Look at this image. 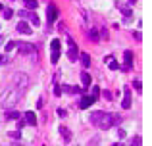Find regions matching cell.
<instances>
[{"mask_svg":"<svg viewBox=\"0 0 152 146\" xmlns=\"http://www.w3.org/2000/svg\"><path fill=\"white\" fill-rule=\"evenodd\" d=\"M14 83L18 89H25L27 85H29V77H27L25 73H15L14 75Z\"/></svg>","mask_w":152,"mask_h":146,"instance_id":"277c9868","label":"cell"},{"mask_svg":"<svg viewBox=\"0 0 152 146\" xmlns=\"http://www.w3.org/2000/svg\"><path fill=\"white\" fill-rule=\"evenodd\" d=\"M121 108L123 110H129L131 108V90H129V85L123 86V102H121Z\"/></svg>","mask_w":152,"mask_h":146,"instance_id":"8992f818","label":"cell"},{"mask_svg":"<svg viewBox=\"0 0 152 146\" xmlns=\"http://www.w3.org/2000/svg\"><path fill=\"white\" fill-rule=\"evenodd\" d=\"M6 117L8 119H19V112H8Z\"/></svg>","mask_w":152,"mask_h":146,"instance_id":"44dd1931","label":"cell"},{"mask_svg":"<svg viewBox=\"0 0 152 146\" xmlns=\"http://www.w3.org/2000/svg\"><path fill=\"white\" fill-rule=\"evenodd\" d=\"M118 10L121 12L123 15H125V17H131V15H133V12H131V8H127V6H123V4H119L118 2Z\"/></svg>","mask_w":152,"mask_h":146,"instance_id":"2e32d148","label":"cell"},{"mask_svg":"<svg viewBox=\"0 0 152 146\" xmlns=\"http://www.w3.org/2000/svg\"><path fill=\"white\" fill-rule=\"evenodd\" d=\"M118 121H119V117H114L112 113L102 112V110L91 113V123H93L94 127H98V129H110L112 125L118 123Z\"/></svg>","mask_w":152,"mask_h":146,"instance_id":"6da1fadb","label":"cell"},{"mask_svg":"<svg viewBox=\"0 0 152 146\" xmlns=\"http://www.w3.org/2000/svg\"><path fill=\"white\" fill-rule=\"evenodd\" d=\"M125 135H127V133L123 131V129H119V131H118V137H119V139H125Z\"/></svg>","mask_w":152,"mask_h":146,"instance_id":"836d02e7","label":"cell"},{"mask_svg":"<svg viewBox=\"0 0 152 146\" xmlns=\"http://www.w3.org/2000/svg\"><path fill=\"white\" fill-rule=\"evenodd\" d=\"M18 31H19V33H25V35H31L29 23H27V21H19V23H18Z\"/></svg>","mask_w":152,"mask_h":146,"instance_id":"4fadbf2b","label":"cell"},{"mask_svg":"<svg viewBox=\"0 0 152 146\" xmlns=\"http://www.w3.org/2000/svg\"><path fill=\"white\" fill-rule=\"evenodd\" d=\"M58 115H60V117H66V115H67V113H66V110H62V108H60V110H58Z\"/></svg>","mask_w":152,"mask_h":146,"instance_id":"e575fe53","label":"cell"},{"mask_svg":"<svg viewBox=\"0 0 152 146\" xmlns=\"http://www.w3.org/2000/svg\"><path fill=\"white\" fill-rule=\"evenodd\" d=\"M2 10H4V8H2V4H0V14H2Z\"/></svg>","mask_w":152,"mask_h":146,"instance_id":"ab89813d","label":"cell"},{"mask_svg":"<svg viewBox=\"0 0 152 146\" xmlns=\"http://www.w3.org/2000/svg\"><path fill=\"white\" fill-rule=\"evenodd\" d=\"M15 46H18V42H14V41H12V42H8V44H6V52H10V50H14Z\"/></svg>","mask_w":152,"mask_h":146,"instance_id":"484cf974","label":"cell"},{"mask_svg":"<svg viewBox=\"0 0 152 146\" xmlns=\"http://www.w3.org/2000/svg\"><path fill=\"white\" fill-rule=\"evenodd\" d=\"M18 100H19V90L18 89L8 90V92L4 94V98H2V106L4 108H12V106L18 104Z\"/></svg>","mask_w":152,"mask_h":146,"instance_id":"7a4b0ae2","label":"cell"},{"mask_svg":"<svg viewBox=\"0 0 152 146\" xmlns=\"http://www.w3.org/2000/svg\"><path fill=\"white\" fill-rule=\"evenodd\" d=\"M121 71H125V73H127V71H131V68H129V65H125V64H123V65H121Z\"/></svg>","mask_w":152,"mask_h":146,"instance_id":"8d00e7d4","label":"cell"},{"mask_svg":"<svg viewBox=\"0 0 152 146\" xmlns=\"http://www.w3.org/2000/svg\"><path fill=\"white\" fill-rule=\"evenodd\" d=\"M135 2H137V0H129V4H135Z\"/></svg>","mask_w":152,"mask_h":146,"instance_id":"f35d334b","label":"cell"},{"mask_svg":"<svg viewBox=\"0 0 152 146\" xmlns=\"http://www.w3.org/2000/svg\"><path fill=\"white\" fill-rule=\"evenodd\" d=\"M19 17L21 19H29L31 23H33L35 27H39L41 25V19H39V15H35V14H31V12H27V10H23V12H19Z\"/></svg>","mask_w":152,"mask_h":146,"instance_id":"5b68a950","label":"cell"},{"mask_svg":"<svg viewBox=\"0 0 152 146\" xmlns=\"http://www.w3.org/2000/svg\"><path fill=\"white\" fill-rule=\"evenodd\" d=\"M123 60H125V65H129V68L133 69V52H131V50H125V52H123Z\"/></svg>","mask_w":152,"mask_h":146,"instance_id":"5bb4252c","label":"cell"},{"mask_svg":"<svg viewBox=\"0 0 152 146\" xmlns=\"http://www.w3.org/2000/svg\"><path fill=\"white\" fill-rule=\"evenodd\" d=\"M89 38H91L93 42H96V41H98V31H96V29H91V31H89Z\"/></svg>","mask_w":152,"mask_h":146,"instance_id":"ffe728a7","label":"cell"},{"mask_svg":"<svg viewBox=\"0 0 152 146\" xmlns=\"http://www.w3.org/2000/svg\"><path fill=\"white\" fill-rule=\"evenodd\" d=\"M67 58H69V62H77L79 60V50L77 46H69V50H67Z\"/></svg>","mask_w":152,"mask_h":146,"instance_id":"30bf717a","label":"cell"},{"mask_svg":"<svg viewBox=\"0 0 152 146\" xmlns=\"http://www.w3.org/2000/svg\"><path fill=\"white\" fill-rule=\"evenodd\" d=\"M131 146H141V137H133L131 139Z\"/></svg>","mask_w":152,"mask_h":146,"instance_id":"d4e9b609","label":"cell"},{"mask_svg":"<svg viewBox=\"0 0 152 146\" xmlns=\"http://www.w3.org/2000/svg\"><path fill=\"white\" fill-rule=\"evenodd\" d=\"M10 137H12V139H19V137H21V131H12Z\"/></svg>","mask_w":152,"mask_h":146,"instance_id":"83f0119b","label":"cell"},{"mask_svg":"<svg viewBox=\"0 0 152 146\" xmlns=\"http://www.w3.org/2000/svg\"><path fill=\"white\" fill-rule=\"evenodd\" d=\"M60 133H62V137H64L66 142H69V140H71V131L67 127H64V125H62V127H60Z\"/></svg>","mask_w":152,"mask_h":146,"instance_id":"e0dca14e","label":"cell"},{"mask_svg":"<svg viewBox=\"0 0 152 146\" xmlns=\"http://www.w3.org/2000/svg\"><path fill=\"white\" fill-rule=\"evenodd\" d=\"M98 94H100V89H98V86H94V89H93V94H91V96H94V98H96Z\"/></svg>","mask_w":152,"mask_h":146,"instance_id":"d6a6232c","label":"cell"},{"mask_svg":"<svg viewBox=\"0 0 152 146\" xmlns=\"http://www.w3.org/2000/svg\"><path fill=\"white\" fill-rule=\"evenodd\" d=\"M133 89L137 90V92H141V90H142V86H141V81H139V79H135V81H133Z\"/></svg>","mask_w":152,"mask_h":146,"instance_id":"7402d4cb","label":"cell"},{"mask_svg":"<svg viewBox=\"0 0 152 146\" xmlns=\"http://www.w3.org/2000/svg\"><path fill=\"white\" fill-rule=\"evenodd\" d=\"M46 17H48V21H50V25L58 19V8L54 6V4H48V8H46Z\"/></svg>","mask_w":152,"mask_h":146,"instance_id":"ba28073f","label":"cell"},{"mask_svg":"<svg viewBox=\"0 0 152 146\" xmlns=\"http://www.w3.org/2000/svg\"><path fill=\"white\" fill-rule=\"evenodd\" d=\"M25 125H37V115H35V112H25Z\"/></svg>","mask_w":152,"mask_h":146,"instance_id":"8fae6325","label":"cell"},{"mask_svg":"<svg viewBox=\"0 0 152 146\" xmlns=\"http://www.w3.org/2000/svg\"><path fill=\"white\" fill-rule=\"evenodd\" d=\"M69 92H73V94H81V89H79V86H71Z\"/></svg>","mask_w":152,"mask_h":146,"instance_id":"4dcf8cb0","label":"cell"},{"mask_svg":"<svg viewBox=\"0 0 152 146\" xmlns=\"http://www.w3.org/2000/svg\"><path fill=\"white\" fill-rule=\"evenodd\" d=\"M133 37H135V41H141V33H139V31H135Z\"/></svg>","mask_w":152,"mask_h":146,"instance_id":"d590c367","label":"cell"},{"mask_svg":"<svg viewBox=\"0 0 152 146\" xmlns=\"http://www.w3.org/2000/svg\"><path fill=\"white\" fill-rule=\"evenodd\" d=\"M23 4L27 6V10H35L37 8V0H23Z\"/></svg>","mask_w":152,"mask_h":146,"instance_id":"d6986e66","label":"cell"},{"mask_svg":"<svg viewBox=\"0 0 152 146\" xmlns=\"http://www.w3.org/2000/svg\"><path fill=\"white\" fill-rule=\"evenodd\" d=\"M100 35H102V41H108V38H110V37H108V31H106V29H102Z\"/></svg>","mask_w":152,"mask_h":146,"instance_id":"1f68e13d","label":"cell"},{"mask_svg":"<svg viewBox=\"0 0 152 146\" xmlns=\"http://www.w3.org/2000/svg\"><path fill=\"white\" fill-rule=\"evenodd\" d=\"M2 14H4V17H6V19H10L12 15H14V12H12L10 8H6V10H2Z\"/></svg>","mask_w":152,"mask_h":146,"instance_id":"603a6c76","label":"cell"},{"mask_svg":"<svg viewBox=\"0 0 152 146\" xmlns=\"http://www.w3.org/2000/svg\"><path fill=\"white\" fill-rule=\"evenodd\" d=\"M4 62H6V60H4V58H2V56H0V64H4Z\"/></svg>","mask_w":152,"mask_h":146,"instance_id":"74e56055","label":"cell"},{"mask_svg":"<svg viewBox=\"0 0 152 146\" xmlns=\"http://www.w3.org/2000/svg\"><path fill=\"white\" fill-rule=\"evenodd\" d=\"M104 62H106V64H108V68H110L112 71H115V69L119 68V64H118V62H115V58H114V56H106V60H104Z\"/></svg>","mask_w":152,"mask_h":146,"instance_id":"7c38bea8","label":"cell"},{"mask_svg":"<svg viewBox=\"0 0 152 146\" xmlns=\"http://www.w3.org/2000/svg\"><path fill=\"white\" fill-rule=\"evenodd\" d=\"M58 58H60V41H58V38H54L52 44H50V62H52V64H56Z\"/></svg>","mask_w":152,"mask_h":146,"instance_id":"3957f363","label":"cell"},{"mask_svg":"<svg viewBox=\"0 0 152 146\" xmlns=\"http://www.w3.org/2000/svg\"><path fill=\"white\" fill-rule=\"evenodd\" d=\"M100 94L104 96V100H112V92L110 90H100Z\"/></svg>","mask_w":152,"mask_h":146,"instance_id":"cb8c5ba5","label":"cell"},{"mask_svg":"<svg viewBox=\"0 0 152 146\" xmlns=\"http://www.w3.org/2000/svg\"><path fill=\"white\" fill-rule=\"evenodd\" d=\"M79 58H81V62H83V68H89V64H91V58H89V54H85V52H83Z\"/></svg>","mask_w":152,"mask_h":146,"instance_id":"ac0fdd59","label":"cell"},{"mask_svg":"<svg viewBox=\"0 0 152 146\" xmlns=\"http://www.w3.org/2000/svg\"><path fill=\"white\" fill-rule=\"evenodd\" d=\"M23 127H25V121H23L21 117H19V119H18V129H19V131H21Z\"/></svg>","mask_w":152,"mask_h":146,"instance_id":"f546056e","label":"cell"},{"mask_svg":"<svg viewBox=\"0 0 152 146\" xmlns=\"http://www.w3.org/2000/svg\"><path fill=\"white\" fill-rule=\"evenodd\" d=\"M100 144V140L96 139V137H94V139H91V142H89V146H98Z\"/></svg>","mask_w":152,"mask_h":146,"instance_id":"f1b7e54d","label":"cell"},{"mask_svg":"<svg viewBox=\"0 0 152 146\" xmlns=\"http://www.w3.org/2000/svg\"><path fill=\"white\" fill-rule=\"evenodd\" d=\"M15 48L19 50V54H33L35 50V44H29V42H18V46Z\"/></svg>","mask_w":152,"mask_h":146,"instance_id":"52a82bcc","label":"cell"},{"mask_svg":"<svg viewBox=\"0 0 152 146\" xmlns=\"http://www.w3.org/2000/svg\"><path fill=\"white\" fill-rule=\"evenodd\" d=\"M91 81H93V79H91L89 71H83V73H81V85H83V86H91Z\"/></svg>","mask_w":152,"mask_h":146,"instance_id":"9a60e30c","label":"cell"},{"mask_svg":"<svg viewBox=\"0 0 152 146\" xmlns=\"http://www.w3.org/2000/svg\"><path fill=\"white\" fill-rule=\"evenodd\" d=\"M54 94H56V96H60V94H62V86H60L58 83L54 85Z\"/></svg>","mask_w":152,"mask_h":146,"instance_id":"4316f807","label":"cell"},{"mask_svg":"<svg viewBox=\"0 0 152 146\" xmlns=\"http://www.w3.org/2000/svg\"><path fill=\"white\" fill-rule=\"evenodd\" d=\"M94 102H96V98H94V96H91V94H87V96H83L81 100H79V108H81V110H85V108H89V106H93Z\"/></svg>","mask_w":152,"mask_h":146,"instance_id":"9c48e42d","label":"cell"}]
</instances>
